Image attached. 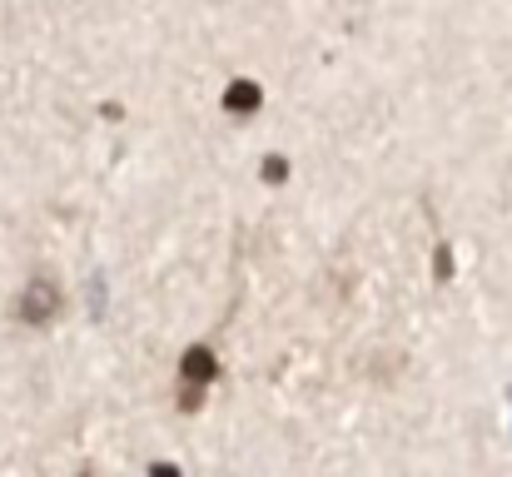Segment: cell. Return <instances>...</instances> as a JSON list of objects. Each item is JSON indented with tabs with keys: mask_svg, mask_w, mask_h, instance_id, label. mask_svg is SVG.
I'll list each match as a JSON object with an SVG mask.
<instances>
[{
	"mask_svg": "<svg viewBox=\"0 0 512 477\" xmlns=\"http://www.w3.org/2000/svg\"><path fill=\"white\" fill-rule=\"evenodd\" d=\"M155 477H179V473H174V468H165V463H160V468H155Z\"/></svg>",
	"mask_w": 512,
	"mask_h": 477,
	"instance_id": "obj_2",
	"label": "cell"
},
{
	"mask_svg": "<svg viewBox=\"0 0 512 477\" xmlns=\"http://www.w3.org/2000/svg\"><path fill=\"white\" fill-rule=\"evenodd\" d=\"M254 100H259V95H254V85H239V90L229 95V105H254Z\"/></svg>",
	"mask_w": 512,
	"mask_h": 477,
	"instance_id": "obj_1",
	"label": "cell"
}]
</instances>
